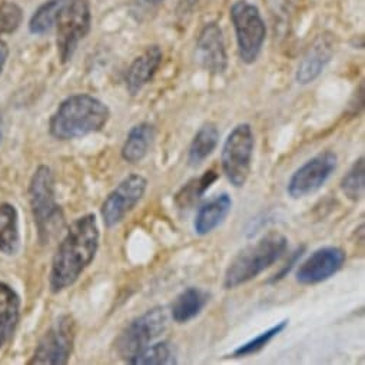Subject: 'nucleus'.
<instances>
[{"label":"nucleus","instance_id":"obj_1","mask_svg":"<svg viewBox=\"0 0 365 365\" xmlns=\"http://www.w3.org/2000/svg\"><path fill=\"white\" fill-rule=\"evenodd\" d=\"M101 232L95 214L78 218L66 231L53 255L49 288L53 294L71 288L95 261L99 250Z\"/></svg>","mask_w":365,"mask_h":365},{"label":"nucleus","instance_id":"obj_2","mask_svg":"<svg viewBox=\"0 0 365 365\" xmlns=\"http://www.w3.org/2000/svg\"><path fill=\"white\" fill-rule=\"evenodd\" d=\"M110 110L101 99L78 93L66 98L49 120V132L58 140L79 139L101 132L109 122Z\"/></svg>","mask_w":365,"mask_h":365},{"label":"nucleus","instance_id":"obj_3","mask_svg":"<svg viewBox=\"0 0 365 365\" xmlns=\"http://www.w3.org/2000/svg\"><path fill=\"white\" fill-rule=\"evenodd\" d=\"M288 250V238L277 231L268 232L248 245L230 262L224 275V288L235 289L258 278L275 265Z\"/></svg>","mask_w":365,"mask_h":365},{"label":"nucleus","instance_id":"obj_4","mask_svg":"<svg viewBox=\"0 0 365 365\" xmlns=\"http://www.w3.org/2000/svg\"><path fill=\"white\" fill-rule=\"evenodd\" d=\"M28 195L39 242L46 245L63 225V214L56 202L53 172L48 165H41L34 172Z\"/></svg>","mask_w":365,"mask_h":365},{"label":"nucleus","instance_id":"obj_5","mask_svg":"<svg viewBox=\"0 0 365 365\" xmlns=\"http://www.w3.org/2000/svg\"><path fill=\"white\" fill-rule=\"evenodd\" d=\"M92 14L88 0H61L55 19L58 52L62 63L72 61L79 43L88 36Z\"/></svg>","mask_w":365,"mask_h":365},{"label":"nucleus","instance_id":"obj_6","mask_svg":"<svg viewBox=\"0 0 365 365\" xmlns=\"http://www.w3.org/2000/svg\"><path fill=\"white\" fill-rule=\"evenodd\" d=\"M168 327V314L163 307H153L132 319L116 336L115 351L129 362L142 349L159 338Z\"/></svg>","mask_w":365,"mask_h":365},{"label":"nucleus","instance_id":"obj_7","mask_svg":"<svg viewBox=\"0 0 365 365\" xmlns=\"http://www.w3.org/2000/svg\"><path fill=\"white\" fill-rule=\"evenodd\" d=\"M254 148L255 136L250 123L237 125L224 142L221 166L224 175L235 188H242L251 175Z\"/></svg>","mask_w":365,"mask_h":365},{"label":"nucleus","instance_id":"obj_8","mask_svg":"<svg viewBox=\"0 0 365 365\" xmlns=\"http://www.w3.org/2000/svg\"><path fill=\"white\" fill-rule=\"evenodd\" d=\"M231 21L241 61L247 65L255 63L267 38V26L259 9L247 0H238L231 8Z\"/></svg>","mask_w":365,"mask_h":365},{"label":"nucleus","instance_id":"obj_9","mask_svg":"<svg viewBox=\"0 0 365 365\" xmlns=\"http://www.w3.org/2000/svg\"><path fill=\"white\" fill-rule=\"evenodd\" d=\"M76 322L72 315H61L39 339L29 365H65L73 351Z\"/></svg>","mask_w":365,"mask_h":365},{"label":"nucleus","instance_id":"obj_10","mask_svg":"<svg viewBox=\"0 0 365 365\" xmlns=\"http://www.w3.org/2000/svg\"><path fill=\"white\" fill-rule=\"evenodd\" d=\"M338 156L332 150H322L304 162L289 178L287 192L292 200H301L319 191L336 170Z\"/></svg>","mask_w":365,"mask_h":365},{"label":"nucleus","instance_id":"obj_11","mask_svg":"<svg viewBox=\"0 0 365 365\" xmlns=\"http://www.w3.org/2000/svg\"><path fill=\"white\" fill-rule=\"evenodd\" d=\"M148 190V179L140 173H130L105 198L101 217L106 228L119 225L142 201Z\"/></svg>","mask_w":365,"mask_h":365},{"label":"nucleus","instance_id":"obj_12","mask_svg":"<svg viewBox=\"0 0 365 365\" xmlns=\"http://www.w3.org/2000/svg\"><path fill=\"white\" fill-rule=\"evenodd\" d=\"M346 261V254L339 247H322L314 251L298 265L295 279L301 285H317L334 277Z\"/></svg>","mask_w":365,"mask_h":365},{"label":"nucleus","instance_id":"obj_13","mask_svg":"<svg viewBox=\"0 0 365 365\" xmlns=\"http://www.w3.org/2000/svg\"><path fill=\"white\" fill-rule=\"evenodd\" d=\"M195 59L204 71L212 75H222L228 69L224 34L217 22H210L201 29L197 39Z\"/></svg>","mask_w":365,"mask_h":365},{"label":"nucleus","instance_id":"obj_14","mask_svg":"<svg viewBox=\"0 0 365 365\" xmlns=\"http://www.w3.org/2000/svg\"><path fill=\"white\" fill-rule=\"evenodd\" d=\"M334 38L331 34L319 35L307 49L297 68L295 79L299 85H309L319 78L334 56Z\"/></svg>","mask_w":365,"mask_h":365},{"label":"nucleus","instance_id":"obj_15","mask_svg":"<svg viewBox=\"0 0 365 365\" xmlns=\"http://www.w3.org/2000/svg\"><path fill=\"white\" fill-rule=\"evenodd\" d=\"M163 61V52L160 46L152 45L146 48L135 61L130 63L126 76V91L136 96L148 83L152 82L156 72L159 71Z\"/></svg>","mask_w":365,"mask_h":365},{"label":"nucleus","instance_id":"obj_16","mask_svg":"<svg viewBox=\"0 0 365 365\" xmlns=\"http://www.w3.org/2000/svg\"><path fill=\"white\" fill-rule=\"evenodd\" d=\"M232 210V198L228 194H220L205 202L197 212L194 220V230L200 237L214 232L224 224Z\"/></svg>","mask_w":365,"mask_h":365},{"label":"nucleus","instance_id":"obj_17","mask_svg":"<svg viewBox=\"0 0 365 365\" xmlns=\"http://www.w3.org/2000/svg\"><path fill=\"white\" fill-rule=\"evenodd\" d=\"M211 294L198 287H188L176 295L170 305V315L176 324H188L208 305Z\"/></svg>","mask_w":365,"mask_h":365},{"label":"nucleus","instance_id":"obj_18","mask_svg":"<svg viewBox=\"0 0 365 365\" xmlns=\"http://www.w3.org/2000/svg\"><path fill=\"white\" fill-rule=\"evenodd\" d=\"M155 125L149 122H140L132 126L126 135V139L120 150L122 159L132 165L142 162L148 156L149 149L155 140Z\"/></svg>","mask_w":365,"mask_h":365},{"label":"nucleus","instance_id":"obj_19","mask_svg":"<svg viewBox=\"0 0 365 365\" xmlns=\"http://www.w3.org/2000/svg\"><path fill=\"white\" fill-rule=\"evenodd\" d=\"M21 317V297L8 284L0 282V349L12 338Z\"/></svg>","mask_w":365,"mask_h":365},{"label":"nucleus","instance_id":"obj_20","mask_svg":"<svg viewBox=\"0 0 365 365\" xmlns=\"http://www.w3.org/2000/svg\"><path fill=\"white\" fill-rule=\"evenodd\" d=\"M218 178L220 173L214 169H210L205 170L202 175L190 179L173 197L176 208L180 211H188L194 208L202 200L207 191L218 180Z\"/></svg>","mask_w":365,"mask_h":365},{"label":"nucleus","instance_id":"obj_21","mask_svg":"<svg viewBox=\"0 0 365 365\" xmlns=\"http://www.w3.org/2000/svg\"><path fill=\"white\" fill-rule=\"evenodd\" d=\"M21 250L19 214L15 205L0 204V254L14 257Z\"/></svg>","mask_w":365,"mask_h":365},{"label":"nucleus","instance_id":"obj_22","mask_svg":"<svg viewBox=\"0 0 365 365\" xmlns=\"http://www.w3.org/2000/svg\"><path fill=\"white\" fill-rule=\"evenodd\" d=\"M220 129L215 123L202 125L195 133L190 150H188V163L192 168L202 165L217 149L220 143Z\"/></svg>","mask_w":365,"mask_h":365},{"label":"nucleus","instance_id":"obj_23","mask_svg":"<svg viewBox=\"0 0 365 365\" xmlns=\"http://www.w3.org/2000/svg\"><path fill=\"white\" fill-rule=\"evenodd\" d=\"M176 352L169 341L150 344L135 355L128 364L132 365H172L176 364Z\"/></svg>","mask_w":365,"mask_h":365},{"label":"nucleus","instance_id":"obj_24","mask_svg":"<svg viewBox=\"0 0 365 365\" xmlns=\"http://www.w3.org/2000/svg\"><path fill=\"white\" fill-rule=\"evenodd\" d=\"M364 156H359L345 176L341 179V190L345 197L352 202H359L364 198L365 190V162Z\"/></svg>","mask_w":365,"mask_h":365},{"label":"nucleus","instance_id":"obj_25","mask_svg":"<svg viewBox=\"0 0 365 365\" xmlns=\"http://www.w3.org/2000/svg\"><path fill=\"white\" fill-rule=\"evenodd\" d=\"M288 324H289V319H282V321L277 322L275 325H272L267 331L258 334L257 336H254L248 342L240 345L232 352V358H247V356H251V355L262 351L274 338H277L282 331H285Z\"/></svg>","mask_w":365,"mask_h":365},{"label":"nucleus","instance_id":"obj_26","mask_svg":"<svg viewBox=\"0 0 365 365\" xmlns=\"http://www.w3.org/2000/svg\"><path fill=\"white\" fill-rule=\"evenodd\" d=\"M61 5V0H48L32 16L29 22V31L34 35L49 34L55 28L56 14Z\"/></svg>","mask_w":365,"mask_h":365},{"label":"nucleus","instance_id":"obj_27","mask_svg":"<svg viewBox=\"0 0 365 365\" xmlns=\"http://www.w3.org/2000/svg\"><path fill=\"white\" fill-rule=\"evenodd\" d=\"M24 21L22 9L12 2L0 4V35H9L18 31Z\"/></svg>","mask_w":365,"mask_h":365},{"label":"nucleus","instance_id":"obj_28","mask_svg":"<svg viewBox=\"0 0 365 365\" xmlns=\"http://www.w3.org/2000/svg\"><path fill=\"white\" fill-rule=\"evenodd\" d=\"M304 251H305V247H301V248H298L294 254H292V257H291V259L282 267V269L278 272V274H275L271 279H269V284H275V282H278V281H281V279H284L289 272H291V269L294 268V265L298 262V259L302 257V254H304Z\"/></svg>","mask_w":365,"mask_h":365},{"label":"nucleus","instance_id":"obj_29","mask_svg":"<svg viewBox=\"0 0 365 365\" xmlns=\"http://www.w3.org/2000/svg\"><path fill=\"white\" fill-rule=\"evenodd\" d=\"M8 56H9V49H8V45L0 39V73H2L5 65H6V61H8Z\"/></svg>","mask_w":365,"mask_h":365},{"label":"nucleus","instance_id":"obj_30","mask_svg":"<svg viewBox=\"0 0 365 365\" xmlns=\"http://www.w3.org/2000/svg\"><path fill=\"white\" fill-rule=\"evenodd\" d=\"M142 2H143V4H146V5L155 6V5H159V4L165 2V0H142Z\"/></svg>","mask_w":365,"mask_h":365},{"label":"nucleus","instance_id":"obj_31","mask_svg":"<svg viewBox=\"0 0 365 365\" xmlns=\"http://www.w3.org/2000/svg\"><path fill=\"white\" fill-rule=\"evenodd\" d=\"M4 139V118L0 115V143H2Z\"/></svg>","mask_w":365,"mask_h":365}]
</instances>
